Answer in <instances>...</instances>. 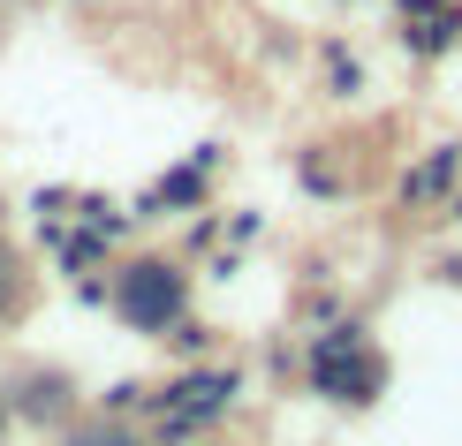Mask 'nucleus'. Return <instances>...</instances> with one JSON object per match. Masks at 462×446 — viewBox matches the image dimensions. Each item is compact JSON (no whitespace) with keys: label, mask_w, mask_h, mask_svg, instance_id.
Segmentation results:
<instances>
[{"label":"nucleus","mask_w":462,"mask_h":446,"mask_svg":"<svg viewBox=\"0 0 462 446\" xmlns=\"http://www.w3.org/2000/svg\"><path fill=\"white\" fill-rule=\"evenodd\" d=\"M417 8H425V15H417V38H410V46H417V53H448L455 38H462V0H417Z\"/></svg>","instance_id":"obj_6"},{"label":"nucleus","mask_w":462,"mask_h":446,"mask_svg":"<svg viewBox=\"0 0 462 446\" xmlns=\"http://www.w3.org/2000/svg\"><path fill=\"white\" fill-rule=\"evenodd\" d=\"M8 409L31 416V423H61L76 409V386H69V371H15L8 378Z\"/></svg>","instance_id":"obj_4"},{"label":"nucleus","mask_w":462,"mask_h":446,"mask_svg":"<svg viewBox=\"0 0 462 446\" xmlns=\"http://www.w3.org/2000/svg\"><path fill=\"white\" fill-rule=\"evenodd\" d=\"M455 174H462V151H455V144H439L432 159L410 174V197H432V189H455Z\"/></svg>","instance_id":"obj_8"},{"label":"nucleus","mask_w":462,"mask_h":446,"mask_svg":"<svg viewBox=\"0 0 462 446\" xmlns=\"http://www.w3.org/2000/svg\"><path fill=\"white\" fill-rule=\"evenodd\" d=\"M61 446H144V439L129 432L122 416H84V423H69V432H61Z\"/></svg>","instance_id":"obj_7"},{"label":"nucleus","mask_w":462,"mask_h":446,"mask_svg":"<svg viewBox=\"0 0 462 446\" xmlns=\"http://www.w3.org/2000/svg\"><path fill=\"white\" fill-rule=\"evenodd\" d=\"M311 394L341 401V409H372V401L387 394V356L364 341V325L311 333Z\"/></svg>","instance_id":"obj_2"},{"label":"nucleus","mask_w":462,"mask_h":446,"mask_svg":"<svg viewBox=\"0 0 462 446\" xmlns=\"http://www.w3.org/2000/svg\"><path fill=\"white\" fill-rule=\"evenodd\" d=\"M23 310H31V258H23L8 235H0V333H8Z\"/></svg>","instance_id":"obj_5"},{"label":"nucleus","mask_w":462,"mask_h":446,"mask_svg":"<svg viewBox=\"0 0 462 446\" xmlns=\"http://www.w3.org/2000/svg\"><path fill=\"white\" fill-rule=\"evenodd\" d=\"M106 303H114V318H122L129 333L167 341L189 318V273H182L175 258H122V265H114Z\"/></svg>","instance_id":"obj_1"},{"label":"nucleus","mask_w":462,"mask_h":446,"mask_svg":"<svg viewBox=\"0 0 462 446\" xmlns=\"http://www.w3.org/2000/svg\"><path fill=\"white\" fill-rule=\"evenodd\" d=\"M227 394H236V371H189V378H175V386L160 394V409H167V423H175V432H189V423L220 416Z\"/></svg>","instance_id":"obj_3"},{"label":"nucleus","mask_w":462,"mask_h":446,"mask_svg":"<svg viewBox=\"0 0 462 446\" xmlns=\"http://www.w3.org/2000/svg\"><path fill=\"white\" fill-rule=\"evenodd\" d=\"M0 446H8V409H0Z\"/></svg>","instance_id":"obj_9"}]
</instances>
